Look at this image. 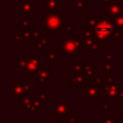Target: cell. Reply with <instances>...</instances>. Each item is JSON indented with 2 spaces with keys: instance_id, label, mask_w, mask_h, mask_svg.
Here are the masks:
<instances>
[{
  "instance_id": "1",
  "label": "cell",
  "mask_w": 123,
  "mask_h": 123,
  "mask_svg": "<svg viewBox=\"0 0 123 123\" xmlns=\"http://www.w3.org/2000/svg\"><path fill=\"white\" fill-rule=\"evenodd\" d=\"M111 26L108 23V22H100L99 24H97L95 26V29H94V33L96 35L97 37H99L100 39H105L109 35L110 33L111 32Z\"/></svg>"
}]
</instances>
